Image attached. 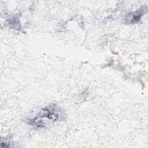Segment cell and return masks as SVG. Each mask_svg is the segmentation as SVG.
<instances>
[{"label": "cell", "instance_id": "cell-1", "mask_svg": "<svg viewBox=\"0 0 148 148\" xmlns=\"http://www.w3.org/2000/svg\"><path fill=\"white\" fill-rule=\"evenodd\" d=\"M62 109L56 104L47 106L27 119V123L36 128H43L58 121L64 117Z\"/></svg>", "mask_w": 148, "mask_h": 148}, {"label": "cell", "instance_id": "cell-2", "mask_svg": "<svg viewBox=\"0 0 148 148\" xmlns=\"http://www.w3.org/2000/svg\"><path fill=\"white\" fill-rule=\"evenodd\" d=\"M146 12V8L143 6L135 11L129 13L124 18V23L125 24H135L138 23Z\"/></svg>", "mask_w": 148, "mask_h": 148}]
</instances>
